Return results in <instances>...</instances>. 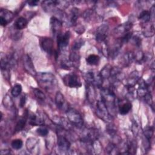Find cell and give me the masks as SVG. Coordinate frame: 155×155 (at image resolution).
I'll use <instances>...</instances> for the list:
<instances>
[{
	"mask_svg": "<svg viewBox=\"0 0 155 155\" xmlns=\"http://www.w3.org/2000/svg\"><path fill=\"white\" fill-rule=\"evenodd\" d=\"M101 99L104 102L110 114L113 117V113L116 111L118 101L113 90L109 88H103L101 90Z\"/></svg>",
	"mask_w": 155,
	"mask_h": 155,
	"instance_id": "cell-1",
	"label": "cell"
},
{
	"mask_svg": "<svg viewBox=\"0 0 155 155\" xmlns=\"http://www.w3.org/2000/svg\"><path fill=\"white\" fill-rule=\"evenodd\" d=\"M36 78L41 86L45 88H51L56 84V78L51 73L41 72L37 73Z\"/></svg>",
	"mask_w": 155,
	"mask_h": 155,
	"instance_id": "cell-2",
	"label": "cell"
},
{
	"mask_svg": "<svg viewBox=\"0 0 155 155\" xmlns=\"http://www.w3.org/2000/svg\"><path fill=\"white\" fill-rule=\"evenodd\" d=\"M66 114L70 122L78 128H81L84 124V120L81 114L74 108H68L66 111Z\"/></svg>",
	"mask_w": 155,
	"mask_h": 155,
	"instance_id": "cell-3",
	"label": "cell"
},
{
	"mask_svg": "<svg viewBox=\"0 0 155 155\" xmlns=\"http://www.w3.org/2000/svg\"><path fill=\"white\" fill-rule=\"evenodd\" d=\"M96 113L99 118L106 122H110L113 120V116L109 113L106 105L102 99L97 101L96 104Z\"/></svg>",
	"mask_w": 155,
	"mask_h": 155,
	"instance_id": "cell-4",
	"label": "cell"
},
{
	"mask_svg": "<svg viewBox=\"0 0 155 155\" xmlns=\"http://www.w3.org/2000/svg\"><path fill=\"white\" fill-rule=\"evenodd\" d=\"M84 78L87 84H91L93 86L101 87L102 85L103 79L99 73L88 71L84 74Z\"/></svg>",
	"mask_w": 155,
	"mask_h": 155,
	"instance_id": "cell-5",
	"label": "cell"
},
{
	"mask_svg": "<svg viewBox=\"0 0 155 155\" xmlns=\"http://www.w3.org/2000/svg\"><path fill=\"white\" fill-rule=\"evenodd\" d=\"M65 85L70 88H79L81 87L82 83L79 76L73 73L66 74L63 78Z\"/></svg>",
	"mask_w": 155,
	"mask_h": 155,
	"instance_id": "cell-6",
	"label": "cell"
},
{
	"mask_svg": "<svg viewBox=\"0 0 155 155\" xmlns=\"http://www.w3.org/2000/svg\"><path fill=\"white\" fill-rule=\"evenodd\" d=\"M84 143L93 144L97 139V131L93 129H85L84 130L81 138Z\"/></svg>",
	"mask_w": 155,
	"mask_h": 155,
	"instance_id": "cell-7",
	"label": "cell"
},
{
	"mask_svg": "<svg viewBox=\"0 0 155 155\" xmlns=\"http://www.w3.org/2000/svg\"><path fill=\"white\" fill-rule=\"evenodd\" d=\"M70 38V33L69 31L64 33H59L57 35V44L58 48L60 51L64 50L68 44Z\"/></svg>",
	"mask_w": 155,
	"mask_h": 155,
	"instance_id": "cell-8",
	"label": "cell"
},
{
	"mask_svg": "<svg viewBox=\"0 0 155 155\" xmlns=\"http://www.w3.org/2000/svg\"><path fill=\"white\" fill-rule=\"evenodd\" d=\"M22 60H23L24 67L25 71L30 75L33 76H36L37 74V72L35 68L34 65L33 64V62L30 57L28 55L25 54L23 56Z\"/></svg>",
	"mask_w": 155,
	"mask_h": 155,
	"instance_id": "cell-9",
	"label": "cell"
},
{
	"mask_svg": "<svg viewBox=\"0 0 155 155\" xmlns=\"http://www.w3.org/2000/svg\"><path fill=\"white\" fill-rule=\"evenodd\" d=\"M58 147L60 151H67L69 150L70 148V142L67 139V137L62 134H58V140H57Z\"/></svg>",
	"mask_w": 155,
	"mask_h": 155,
	"instance_id": "cell-10",
	"label": "cell"
},
{
	"mask_svg": "<svg viewBox=\"0 0 155 155\" xmlns=\"http://www.w3.org/2000/svg\"><path fill=\"white\" fill-rule=\"evenodd\" d=\"M108 30V27L105 24L101 25L97 28L96 33V39L98 42H104L106 40L107 37V33Z\"/></svg>",
	"mask_w": 155,
	"mask_h": 155,
	"instance_id": "cell-11",
	"label": "cell"
},
{
	"mask_svg": "<svg viewBox=\"0 0 155 155\" xmlns=\"http://www.w3.org/2000/svg\"><path fill=\"white\" fill-rule=\"evenodd\" d=\"M55 103L58 108L61 110H64L66 111L69 108L64 96L60 91H58L56 94Z\"/></svg>",
	"mask_w": 155,
	"mask_h": 155,
	"instance_id": "cell-12",
	"label": "cell"
},
{
	"mask_svg": "<svg viewBox=\"0 0 155 155\" xmlns=\"http://www.w3.org/2000/svg\"><path fill=\"white\" fill-rule=\"evenodd\" d=\"M42 50L47 53L51 54L53 51V41L50 38H44L41 42Z\"/></svg>",
	"mask_w": 155,
	"mask_h": 155,
	"instance_id": "cell-13",
	"label": "cell"
},
{
	"mask_svg": "<svg viewBox=\"0 0 155 155\" xmlns=\"http://www.w3.org/2000/svg\"><path fill=\"white\" fill-rule=\"evenodd\" d=\"M62 27V22L57 18L53 16L50 19V28L54 35H58Z\"/></svg>",
	"mask_w": 155,
	"mask_h": 155,
	"instance_id": "cell-14",
	"label": "cell"
},
{
	"mask_svg": "<svg viewBox=\"0 0 155 155\" xmlns=\"http://www.w3.org/2000/svg\"><path fill=\"white\" fill-rule=\"evenodd\" d=\"M87 98L89 102L93 103L95 101V91L93 85L88 84L87 87Z\"/></svg>",
	"mask_w": 155,
	"mask_h": 155,
	"instance_id": "cell-15",
	"label": "cell"
},
{
	"mask_svg": "<svg viewBox=\"0 0 155 155\" xmlns=\"http://www.w3.org/2000/svg\"><path fill=\"white\" fill-rule=\"evenodd\" d=\"M118 105H119V111L120 114L122 115L127 114L130 111L132 107V104L129 101L122 103L121 105L120 104H118Z\"/></svg>",
	"mask_w": 155,
	"mask_h": 155,
	"instance_id": "cell-16",
	"label": "cell"
},
{
	"mask_svg": "<svg viewBox=\"0 0 155 155\" xmlns=\"http://www.w3.org/2000/svg\"><path fill=\"white\" fill-rule=\"evenodd\" d=\"M69 60L70 61L71 64L74 67H78V64H79L80 61V55L79 53H78V51H74L72 50L71 52L70 56H69Z\"/></svg>",
	"mask_w": 155,
	"mask_h": 155,
	"instance_id": "cell-17",
	"label": "cell"
},
{
	"mask_svg": "<svg viewBox=\"0 0 155 155\" xmlns=\"http://www.w3.org/2000/svg\"><path fill=\"white\" fill-rule=\"evenodd\" d=\"M0 17L4 18L7 22V23H9L13 19L14 15L10 10L7 9H1L0 12Z\"/></svg>",
	"mask_w": 155,
	"mask_h": 155,
	"instance_id": "cell-18",
	"label": "cell"
},
{
	"mask_svg": "<svg viewBox=\"0 0 155 155\" xmlns=\"http://www.w3.org/2000/svg\"><path fill=\"white\" fill-rule=\"evenodd\" d=\"M27 20L25 18L19 17L16 20L15 22V27L18 30H22L27 27Z\"/></svg>",
	"mask_w": 155,
	"mask_h": 155,
	"instance_id": "cell-19",
	"label": "cell"
},
{
	"mask_svg": "<svg viewBox=\"0 0 155 155\" xmlns=\"http://www.w3.org/2000/svg\"><path fill=\"white\" fill-rule=\"evenodd\" d=\"M86 61L90 65H97L100 62V58L96 54H91L86 58Z\"/></svg>",
	"mask_w": 155,
	"mask_h": 155,
	"instance_id": "cell-20",
	"label": "cell"
},
{
	"mask_svg": "<svg viewBox=\"0 0 155 155\" xmlns=\"http://www.w3.org/2000/svg\"><path fill=\"white\" fill-rule=\"evenodd\" d=\"M28 117V114L26 115V116H24L21 117L17 122L15 128V133H18L22 130V129L24 128L25 125L27 122V119Z\"/></svg>",
	"mask_w": 155,
	"mask_h": 155,
	"instance_id": "cell-21",
	"label": "cell"
},
{
	"mask_svg": "<svg viewBox=\"0 0 155 155\" xmlns=\"http://www.w3.org/2000/svg\"><path fill=\"white\" fill-rule=\"evenodd\" d=\"M37 143L38 142L36 139L32 137L28 138L26 142V147L28 151L31 153H33L34 149L36 148L37 145Z\"/></svg>",
	"mask_w": 155,
	"mask_h": 155,
	"instance_id": "cell-22",
	"label": "cell"
},
{
	"mask_svg": "<svg viewBox=\"0 0 155 155\" xmlns=\"http://www.w3.org/2000/svg\"><path fill=\"white\" fill-rule=\"evenodd\" d=\"M139 19L145 24L148 22L151 19V15L150 12L147 10H143L142 12H141L139 16Z\"/></svg>",
	"mask_w": 155,
	"mask_h": 155,
	"instance_id": "cell-23",
	"label": "cell"
},
{
	"mask_svg": "<svg viewBox=\"0 0 155 155\" xmlns=\"http://www.w3.org/2000/svg\"><path fill=\"white\" fill-rule=\"evenodd\" d=\"M143 134L146 140L150 143L151 137L153 135V128L150 126H147L143 131Z\"/></svg>",
	"mask_w": 155,
	"mask_h": 155,
	"instance_id": "cell-24",
	"label": "cell"
},
{
	"mask_svg": "<svg viewBox=\"0 0 155 155\" xmlns=\"http://www.w3.org/2000/svg\"><path fill=\"white\" fill-rule=\"evenodd\" d=\"M111 68H112L111 66H110V65H107L103 68V69L99 73L103 79H108V78H110Z\"/></svg>",
	"mask_w": 155,
	"mask_h": 155,
	"instance_id": "cell-25",
	"label": "cell"
},
{
	"mask_svg": "<svg viewBox=\"0 0 155 155\" xmlns=\"http://www.w3.org/2000/svg\"><path fill=\"white\" fill-rule=\"evenodd\" d=\"M79 10L77 8H73L70 13V21L71 24H75L77 21V19L79 16Z\"/></svg>",
	"mask_w": 155,
	"mask_h": 155,
	"instance_id": "cell-26",
	"label": "cell"
},
{
	"mask_svg": "<svg viewBox=\"0 0 155 155\" xmlns=\"http://www.w3.org/2000/svg\"><path fill=\"white\" fill-rule=\"evenodd\" d=\"M3 104L8 109H12L14 107V103L12 101V99L8 94L4 96L3 99Z\"/></svg>",
	"mask_w": 155,
	"mask_h": 155,
	"instance_id": "cell-27",
	"label": "cell"
},
{
	"mask_svg": "<svg viewBox=\"0 0 155 155\" xmlns=\"http://www.w3.org/2000/svg\"><path fill=\"white\" fill-rule=\"evenodd\" d=\"M22 86L19 84H17L13 86V87L12 89L11 93L13 97H17L19 96V94L21 93L22 91Z\"/></svg>",
	"mask_w": 155,
	"mask_h": 155,
	"instance_id": "cell-28",
	"label": "cell"
},
{
	"mask_svg": "<svg viewBox=\"0 0 155 155\" xmlns=\"http://www.w3.org/2000/svg\"><path fill=\"white\" fill-rule=\"evenodd\" d=\"M33 93H34L35 96H36V97L37 98V99L38 101H41V102H44L45 101V95L39 89L34 88L33 89Z\"/></svg>",
	"mask_w": 155,
	"mask_h": 155,
	"instance_id": "cell-29",
	"label": "cell"
},
{
	"mask_svg": "<svg viewBox=\"0 0 155 155\" xmlns=\"http://www.w3.org/2000/svg\"><path fill=\"white\" fill-rule=\"evenodd\" d=\"M154 28L153 24L149 25L148 27H145V29H144L143 35L146 37H151L154 35Z\"/></svg>",
	"mask_w": 155,
	"mask_h": 155,
	"instance_id": "cell-30",
	"label": "cell"
},
{
	"mask_svg": "<svg viewBox=\"0 0 155 155\" xmlns=\"http://www.w3.org/2000/svg\"><path fill=\"white\" fill-rule=\"evenodd\" d=\"M22 145H23V142L20 139H14L12 140L11 143V145L12 148L15 150H19L22 147Z\"/></svg>",
	"mask_w": 155,
	"mask_h": 155,
	"instance_id": "cell-31",
	"label": "cell"
},
{
	"mask_svg": "<svg viewBox=\"0 0 155 155\" xmlns=\"http://www.w3.org/2000/svg\"><path fill=\"white\" fill-rule=\"evenodd\" d=\"M84 41L82 39H78L76 41L74 44L72 45V50L79 51L80 48L84 45Z\"/></svg>",
	"mask_w": 155,
	"mask_h": 155,
	"instance_id": "cell-32",
	"label": "cell"
},
{
	"mask_svg": "<svg viewBox=\"0 0 155 155\" xmlns=\"http://www.w3.org/2000/svg\"><path fill=\"white\" fill-rule=\"evenodd\" d=\"M36 132L41 136H45L48 134V129L42 125H41V127L36 130Z\"/></svg>",
	"mask_w": 155,
	"mask_h": 155,
	"instance_id": "cell-33",
	"label": "cell"
},
{
	"mask_svg": "<svg viewBox=\"0 0 155 155\" xmlns=\"http://www.w3.org/2000/svg\"><path fill=\"white\" fill-rule=\"evenodd\" d=\"M61 67L65 69H68L71 66H73L70 61L67 59H62L61 61Z\"/></svg>",
	"mask_w": 155,
	"mask_h": 155,
	"instance_id": "cell-34",
	"label": "cell"
},
{
	"mask_svg": "<svg viewBox=\"0 0 155 155\" xmlns=\"http://www.w3.org/2000/svg\"><path fill=\"white\" fill-rule=\"evenodd\" d=\"M145 101L150 106H151L153 104V98H152V96L151 94L148 92L145 95Z\"/></svg>",
	"mask_w": 155,
	"mask_h": 155,
	"instance_id": "cell-35",
	"label": "cell"
},
{
	"mask_svg": "<svg viewBox=\"0 0 155 155\" xmlns=\"http://www.w3.org/2000/svg\"><path fill=\"white\" fill-rule=\"evenodd\" d=\"M25 101H26L25 96H24V95L22 96V97L20 99V102H19V105H20L21 107H22L24 106V105L25 104Z\"/></svg>",
	"mask_w": 155,
	"mask_h": 155,
	"instance_id": "cell-36",
	"label": "cell"
},
{
	"mask_svg": "<svg viewBox=\"0 0 155 155\" xmlns=\"http://www.w3.org/2000/svg\"><path fill=\"white\" fill-rule=\"evenodd\" d=\"M39 2V1H35V0H31V1H29L27 2L28 5L31 6V7L36 6Z\"/></svg>",
	"mask_w": 155,
	"mask_h": 155,
	"instance_id": "cell-37",
	"label": "cell"
},
{
	"mask_svg": "<svg viewBox=\"0 0 155 155\" xmlns=\"http://www.w3.org/2000/svg\"><path fill=\"white\" fill-rule=\"evenodd\" d=\"M133 40L136 44V45L137 46H139L140 45V43H141V40L140 39V38L137 37V36H134L133 37Z\"/></svg>",
	"mask_w": 155,
	"mask_h": 155,
	"instance_id": "cell-38",
	"label": "cell"
},
{
	"mask_svg": "<svg viewBox=\"0 0 155 155\" xmlns=\"http://www.w3.org/2000/svg\"><path fill=\"white\" fill-rule=\"evenodd\" d=\"M7 22L2 18L0 17V24L2 25V26H5L7 24Z\"/></svg>",
	"mask_w": 155,
	"mask_h": 155,
	"instance_id": "cell-39",
	"label": "cell"
}]
</instances>
